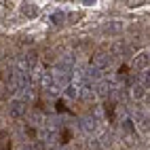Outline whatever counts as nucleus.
<instances>
[{"mask_svg": "<svg viewBox=\"0 0 150 150\" xmlns=\"http://www.w3.org/2000/svg\"><path fill=\"white\" fill-rule=\"evenodd\" d=\"M64 93H66V97H70V99H81V91H78L76 87H72V85H68V87L64 89Z\"/></svg>", "mask_w": 150, "mask_h": 150, "instance_id": "ddd939ff", "label": "nucleus"}, {"mask_svg": "<svg viewBox=\"0 0 150 150\" xmlns=\"http://www.w3.org/2000/svg\"><path fill=\"white\" fill-rule=\"evenodd\" d=\"M72 72H74V62H72V57L66 55L62 62H59L53 70H51V76H53V91H64V89L72 83Z\"/></svg>", "mask_w": 150, "mask_h": 150, "instance_id": "f257e3e1", "label": "nucleus"}, {"mask_svg": "<svg viewBox=\"0 0 150 150\" xmlns=\"http://www.w3.org/2000/svg\"><path fill=\"white\" fill-rule=\"evenodd\" d=\"M137 127L142 129V131H146V133L150 131V118H148V116H144L142 112L137 114Z\"/></svg>", "mask_w": 150, "mask_h": 150, "instance_id": "f8f14e48", "label": "nucleus"}, {"mask_svg": "<svg viewBox=\"0 0 150 150\" xmlns=\"http://www.w3.org/2000/svg\"><path fill=\"white\" fill-rule=\"evenodd\" d=\"M139 83H142V85H144L146 89L150 87V68H146V70H144V72H142V74H139Z\"/></svg>", "mask_w": 150, "mask_h": 150, "instance_id": "2eb2a0df", "label": "nucleus"}, {"mask_svg": "<svg viewBox=\"0 0 150 150\" xmlns=\"http://www.w3.org/2000/svg\"><path fill=\"white\" fill-rule=\"evenodd\" d=\"M55 106H57V112H70V110H68V108L64 106V102H57Z\"/></svg>", "mask_w": 150, "mask_h": 150, "instance_id": "6ab92c4d", "label": "nucleus"}, {"mask_svg": "<svg viewBox=\"0 0 150 150\" xmlns=\"http://www.w3.org/2000/svg\"><path fill=\"white\" fill-rule=\"evenodd\" d=\"M40 137L45 139L47 144H55V142H57V137H59V123H57L55 116H49L47 121L42 123V127H40Z\"/></svg>", "mask_w": 150, "mask_h": 150, "instance_id": "f03ea898", "label": "nucleus"}, {"mask_svg": "<svg viewBox=\"0 0 150 150\" xmlns=\"http://www.w3.org/2000/svg\"><path fill=\"white\" fill-rule=\"evenodd\" d=\"M64 19H66V13H62V11H59V13H53L51 23H53V25H62V23H64Z\"/></svg>", "mask_w": 150, "mask_h": 150, "instance_id": "dca6fc26", "label": "nucleus"}, {"mask_svg": "<svg viewBox=\"0 0 150 150\" xmlns=\"http://www.w3.org/2000/svg\"><path fill=\"white\" fill-rule=\"evenodd\" d=\"M133 68H135V70H139V72H144L146 68H150V55H148L146 51L137 53V55L133 57Z\"/></svg>", "mask_w": 150, "mask_h": 150, "instance_id": "39448f33", "label": "nucleus"}, {"mask_svg": "<svg viewBox=\"0 0 150 150\" xmlns=\"http://www.w3.org/2000/svg\"><path fill=\"white\" fill-rule=\"evenodd\" d=\"M139 4H146V2H142V0H131V2H127L129 8H135V6H139Z\"/></svg>", "mask_w": 150, "mask_h": 150, "instance_id": "a211bd4d", "label": "nucleus"}, {"mask_svg": "<svg viewBox=\"0 0 150 150\" xmlns=\"http://www.w3.org/2000/svg\"><path fill=\"white\" fill-rule=\"evenodd\" d=\"M70 139H72V131H70V129H64L62 131V144H68Z\"/></svg>", "mask_w": 150, "mask_h": 150, "instance_id": "f3484780", "label": "nucleus"}, {"mask_svg": "<svg viewBox=\"0 0 150 150\" xmlns=\"http://www.w3.org/2000/svg\"><path fill=\"white\" fill-rule=\"evenodd\" d=\"M8 114H11L13 118H21L25 114V102H21V99H13V102L8 104Z\"/></svg>", "mask_w": 150, "mask_h": 150, "instance_id": "20e7f679", "label": "nucleus"}, {"mask_svg": "<svg viewBox=\"0 0 150 150\" xmlns=\"http://www.w3.org/2000/svg\"><path fill=\"white\" fill-rule=\"evenodd\" d=\"M13 144H11V135L6 131H0V150H11Z\"/></svg>", "mask_w": 150, "mask_h": 150, "instance_id": "9b49d317", "label": "nucleus"}, {"mask_svg": "<svg viewBox=\"0 0 150 150\" xmlns=\"http://www.w3.org/2000/svg\"><path fill=\"white\" fill-rule=\"evenodd\" d=\"M104 110H106V116H108V121L112 123V121H114V102H112V99H108V102L104 104Z\"/></svg>", "mask_w": 150, "mask_h": 150, "instance_id": "4468645a", "label": "nucleus"}, {"mask_svg": "<svg viewBox=\"0 0 150 150\" xmlns=\"http://www.w3.org/2000/svg\"><path fill=\"white\" fill-rule=\"evenodd\" d=\"M93 91H95V97L106 99V97L110 95V83L106 81V78H102V81H97V83L93 85Z\"/></svg>", "mask_w": 150, "mask_h": 150, "instance_id": "0eeeda50", "label": "nucleus"}, {"mask_svg": "<svg viewBox=\"0 0 150 150\" xmlns=\"http://www.w3.org/2000/svg\"><path fill=\"white\" fill-rule=\"evenodd\" d=\"M129 93H131V97H133V99H142V97L146 95V87L139 83V78L131 83V91H129Z\"/></svg>", "mask_w": 150, "mask_h": 150, "instance_id": "1a4fd4ad", "label": "nucleus"}, {"mask_svg": "<svg viewBox=\"0 0 150 150\" xmlns=\"http://www.w3.org/2000/svg\"><path fill=\"white\" fill-rule=\"evenodd\" d=\"M83 15L81 13H72V15H70V23H76V19H81Z\"/></svg>", "mask_w": 150, "mask_h": 150, "instance_id": "aec40b11", "label": "nucleus"}, {"mask_svg": "<svg viewBox=\"0 0 150 150\" xmlns=\"http://www.w3.org/2000/svg\"><path fill=\"white\" fill-rule=\"evenodd\" d=\"M83 131H85L87 135H93V133L97 131V116H93V114L83 116Z\"/></svg>", "mask_w": 150, "mask_h": 150, "instance_id": "423d86ee", "label": "nucleus"}, {"mask_svg": "<svg viewBox=\"0 0 150 150\" xmlns=\"http://www.w3.org/2000/svg\"><path fill=\"white\" fill-rule=\"evenodd\" d=\"M40 87L45 91L51 93L53 91V76H51V70H42L40 72Z\"/></svg>", "mask_w": 150, "mask_h": 150, "instance_id": "6e6552de", "label": "nucleus"}, {"mask_svg": "<svg viewBox=\"0 0 150 150\" xmlns=\"http://www.w3.org/2000/svg\"><path fill=\"white\" fill-rule=\"evenodd\" d=\"M21 13H23L25 17H36V15H38V6L32 4V2H25V4L21 6Z\"/></svg>", "mask_w": 150, "mask_h": 150, "instance_id": "9d476101", "label": "nucleus"}, {"mask_svg": "<svg viewBox=\"0 0 150 150\" xmlns=\"http://www.w3.org/2000/svg\"><path fill=\"white\" fill-rule=\"evenodd\" d=\"M108 62H110V55H108L106 51H97V53L91 57L89 66H91L93 70H99V72H104V70L108 68Z\"/></svg>", "mask_w": 150, "mask_h": 150, "instance_id": "7ed1b4c3", "label": "nucleus"}]
</instances>
